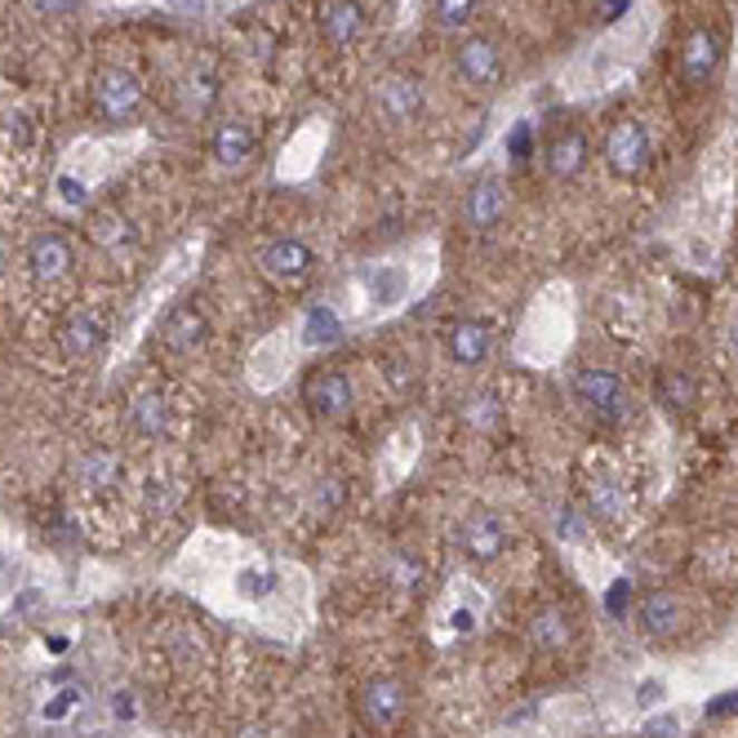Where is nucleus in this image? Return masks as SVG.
Wrapping results in <instances>:
<instances>
[{"label":"nucleus","mask_w":738,"mask_h":738,"mask_svg":"<svg viewBox=\"0 0 738 738\" xmlns=\"http://www.w3.org/2000/svg\"><path fill=\"white\" fill-rule=\"evenodd\" d=\"M570 391H574V400L596 418V423H605V427H628L632 418H637V400H632V391H628V382L619 378V373H610V369H579L574 373V382H570Z\"/></svg>","instance_id":"nucleus-1"},{"label":"nucleus","mask_w":738,"mask_h":738,"mask_svg":"<svg viewBox=\"0 0 738 738\" xmlns=\"http://www.w3.org/2000/svg\"><path fill=\"white\" fill-rule=\"evenodd\" d=\"M405 712H409V690L396 677H369L357 690V717L373 735H396L405 726Z\"/></svg>","instance_id":"nucleus-2"},{"label":"nucleus","mask_w":738,"mask_h":738,"mask_svg":"<svg viewBox=\"0 0 738 738\" xmlns=\"http://www.w3.org/2000/svg\"><path fill=\"white\" fill-rule=\"evenodd\" d=\"M454 547L467 561L489 565V561H498L512 547V530H507V521L498 512H467L458 521V530H454Z\"/></svg>","instance_id":"nucleus-3"},{"label":"nucleus","mask_w":738,"mask_h":738,"mask_svg":"<svg viewBox=\"0 0 738 738\" xmlns=\"http://www.w3.org/2000/svg\"><path fill=\"white\" fill-rule=\"evenodd\" d=\"M143 107V80L129 67H107L94 76V111L103 120H129Z\"/></svg>","instance_id":"nucleus-4"},{"label":"nucleus","mask_w":738,"mask_h":738,"mask_svg":"<svg viewBox=\"0 0 738 738\" xmlns=\"http://www.w3.org/2000/svg\"><path fill=\"white\" fill-rule=\"evenodd\" d=\"M303 405H308L317 418H348L352 405H357L352 378L334 366L312 369V373L303 378Z\"/></svg>","instance_id":"nucleus-5"},{"label":"nucleus","mask_w":738,"mask_h":738,"mask_svg":"<svg viewBox=\"0 0 738 738\" xmlns=\"http://www.w3.org/2000/svg\"><path fill=\"white\" fill-rule=\"evenodd\" d=\"M259 268H263L272 281H281V285H299V281H308V276L317 272V254H312V245L299 241V236H276V241L263 245Z\"/></svg>","instance_id":"nucleus-6"},{"label":"nucleus","mask_w":738,"mask_h":738,"mask_svg":"<svg viewBox=\"0 0 738 738\" xmlns=\"http://www.w3.org/2000/svg\"><path fill=\"white\" fill-rule=\"evenodd\" d=\"M454 71H458L463 85L489 89V85H498V76H503V49H498L489 36H467V40H458V49H454Z\"/></svg>","instance_id":"nucleus-7"},{"label":"nucleus","mask_w":738,"mask_h":738,"mask_svg":"<svg viewBox=\"0 0 738 738\" xmlns=\"http://www.w3.org/2000/svg\"><path fill=\"white\" fill-rule=\"evenodd\" d=\"M605 165L619 174V178H637L645 165H650V134L641 120H619L610 134H605Z\"/></svg>","instance_id":"nucleus-8"},{"label":"nucleus","mask_w":738,"mask_h":738,"mask_svg":"<svg viewBox=\"0 0 738 738\" xmlns=\"http://www.w3.org/2000/svg\"><path fill=\"white\" fill-rule=\"evenodd\" d=\"M373 107H378L382 125H409V120H418V111H423V85H418V76H405V71L382 76L378 89H373Z\"/></svg>","instance_id":"nucleus-9"},{"label":"nucleus","mask_w":738,"mask_h":738,"mask_svg":"<svg viewBox=\"0 0 738 738\" xmlns=\"http://www.w3.org/2000/svg\"><path fill=\"white\" fill-rule=\"evenodd\" d=\"M507 205H512L507 183H503L498 174H485V178H476V183L467 187V196H463V223H467L472 232H494V227L503 223Z\"/></svg>","instance_id":"nucleus-10"},{"label":"nucleus","mask_w":738,"mask_h":738,"mask_svg":"<svg viewBox=\"0 0 738 738\" xmlns=\"http://www.w3.org/2000/svg\"><path fill=\"white\" fill-rule=\"evenodd\" d=\"M107 339H111V326H107V317H103L98 308L71 312V317L62 321V330H58V343H62V352H67L71 361H94V357L107 348Z\"/></svg>","instance_id":"nucleus-11"},{"label":"nucleus","mask_w":738,"mask_h":738,"mask_svg":"<svg viewBox=\"0 0 738 738\" xmlns=\"http://www.w3.org/2000/svg\"><path fill=\"white\" fill-rule=\"evenodd\" d=\"M205 343H210V321H205L201 308L178 303V308L165 312V321H161V348H169V352H178V357H192V352H201Z\"/></svg>","instance_id":"nucleus-12"},{"label":"nucleus","mask_w":738,"mask_h":738,"mask_svg":"<svg viewBox=\"0 0 738 738\" xmlns=\"http://www.w3.org/2000/svg\"><path fill=\"white\" fill-rule=\"evenodd\" d=\"M71 263H76V254H71V241L62 232H40L27 241V268L36 281L54 285V281L71 276Z\"/></svg>","instance_id":"nucleus-13"},{"label":"nucleus","mask_w":738,"mask_h":738,"mask_svg":"<svg viewBox=\"0 0 738 738\" xmlns=\"http://www.w3.org/2000/svg\"><path fill=\"white\" fill-rule=\"evenodd\" d=\"M588 156H592L588 134H583V129H561V134L543 147V169H547V178L570 183V178H579V174L588 169Z\"/></svg>","instance_id":"nucleus-14"},{"label":"nucleus","mask_w":738,"mask_h":738,"mask_svg":"<svg viewBox=\"0 0 738 738\" xmlns=\"http://www.w3.org/2000/svg\"><path fill=\"white\" fill-rule=\"evenodd\" d=\"M637 619H641V632L650 641H672V637H681V628H686L690 614H686V601L677 592H650L641 601Z\"/></svg>","instance_id":"nucleus-15"},{"label":"nucleus","mask_w":738,"mask_h":738,"mask_svg":"<svg viewBox=\"0 0 738 738\" xmlns=\"http://www.w3.org/2000/svg\"><path fill=\"white\" fill-rule=\"evenodd\" d=\"M445 352L463 369H480L494 352V330L485 321H454L445 330Z\"/></svg>","instance_id":"nucleus-16"},{"label":"nucleus","mask_w":738,"mask_h":738,"mask_svg":"<svg viewBox=\"0 0 738 738\" xmlns=\"http://www.w3.org/2000/svg\"><path fill=\"white\" fill-rule=\"evenodd\" d=\"M721 67V36L712 27H695L681 45V76L686 85H708Z\"/></svg>","instance_id":"nucleus-17"},{"label":"nucleus","mask_w":738,"mask_h":738,"mask_svg":"<svg viewBox=\"0 0 738 738\" xmlns=\"http://www.w3.org/2000/svg\"><path fill=\"white\" fill-rule=\"evenodd\" d=\"M525 637H530V645L538 654H565L574 645V623H570V614L561 605H543V610H534Z\"/></svg>","instance_id":"nucleus-18"},{"label":"nucleus","mask_w":738,"mask_h":738,"mask_svg":"<svg viewBox=\"0 0 738 738\" xmlns=\"http://www.w3.org/2000/svg\"><path fill=\"white\" fill-rule=\"evenodd\" d=\"M361 31H366V9L357 0H326V9H321V36H326L330 49H352Z\"/></svg>","instance_id":"nucleus-19"},{"label":"nucleus","mask_w":738,"mask_h":738,"mask_svg":"<svg viewBox=\"0 0 738 738\" xmlns=\"http://www.w3.org/2000/svg\"><path fill=\"white\" fill-rule=\"evenodd\" d=\"M210 156L219 169H245L250 156H254V129L241 125V120H223L210 138Z\"/></svg>","instance_id":"nucleus-20"},{"label":"nucleus","mask_w":738,"mask_h":738,"mask_svg":"<svg viewBox=\"0 0 738 738\" xmlns=\"http://www.w3.org/2000/svg\"><path fill=\"white\" fill-rule=\"evenodd\" d=\"M583 498H588V516H596L605 525H619L628 516V494H623L619 476H610V472H596L588 480V494Z\"/></svg>","instance_id":"nucleus-21"},{"label":"nucleus","mask_w":738,"mask_h":738,"mask_svg":"<svg viewBox=\"0 0 738 738\" xmlns=\"http://www.w3.org/2000/svg\"><path fill=\"white\" fill-rule=\"evenodd\" d=\"M129 427H134L138 436H147V440L169 436V431H174V409H169V400L156 396V391L138 396V400L129 405Z\"/></svg>","instance_id":"nucleus-22"},{"label":"nucleus","mask_w":738,"mask_h":738,"mask_svg":"<svg viewBox=\"0 0 738 738\" xmlns=\"http://www.w3.org/2000/svg\"><path fill=\"white\" fill-rule=\"evenodd\" d=\"M120 480V458L111 454V449H85L80 458H76V485L85 489V494H103V489H111Z\"/></svg>","instance_id":"nucleus-23"},{"label":"nucleus","mask_w":738,"mask_h":738,"mask_svg":"<svg viewBox=\"0 0 738 738\" xmlns=\"http://www.w3.org/2000/svg\"><path fill=\"white\" fill-rule=\"evenodd\" d=\"M659 400H663L668 409L686 414V409L699 400V387H695V378H690L686 369H663V373H659Z\"/></svg>","instance_id":"nucleus-24"},{"label":"nucleus","mask_w":738,"mask_h":738,"mask_svg":"<svg viewBox=\"0 0 738 738\" xmlns=\"http://www.w3.org/2000/svg\"><path fill=\"white\" fill-rule=\"evenodd\" d=\"M476 18V0H431V27L436 31H463Z\"/></svg>","instance_id":"nucleus-25"},{"label":"nucleus","mask_w":738,"mask_h":738,"mask_svg":"<svg viewBox=\"0 0 738 738\" xmlns=\"http://www.w3.org/2000/svg\"><path fill=\"white\" fill-rule=\"evenodd\" d=\"M366 290L369 299H378V303H396L405 294V272L400 268H369Z\"/></svg>","instance_id":"nucleus-26"},{"label":"nucleus","mask_w":738,"mask_h":738,"mask_svg":"<svg viewBox=\"0 0 738 738\" xmlns=\"http://www.w3.org/2000/svg\"><path fill=\"white\" fill-rule=\"evenodd\" d=\"M387 583H391L396 592L414 596V592H418V583H423V565H418V556L396 552V556H391V565H387Z\"/></svg>","instance_id":"nucleus-27"},{"label":"nucleus","mask_w":738,"mask_h":738,"mask_svg":"<svg viewBox=\"0 0 738 738\" xmlns=\"http://www.w3.org/2000/svg\"><path fill=\"white\" fill-rule=\"evenodd\" d=\"M343 339V321L330 308H312L308 317V343H339Z\"/></svg>","instance_id":"nucleus-28"},{"label":"nucleus","mask_w":738,"mask_h":738,"mask_svg":"<svg viewBox=\"0 0 738 738\" xmlns=\"http://www.w3.org/2000/svg\"><path fill=\"white\" fill-rule=\"evenodd\" d=\"M556 530H561V538H565V543H583V538H588V516H583L579 507H570V503H565V507L556 512Z\"/></svg>","instance_id":"nucleus-29"},{"label":"nucleus","mask_w":738,"mask_h":738,"mask_svg":"<svg viewBox=\"0 0 738 738\" xmlns=\"http://www.w3.org/2000/svg\"><path fill=\"white\" fill-rule=\"evenodd\" d=\"M129 223L125 219H116V214H103L98 223H94V241H103V245H116V241H129V232H125Z\"/></svg>","instance_id":"nucleus-30"},{"label":"nucleus","mask_w":738,"mask_h":738,"mask_svg":"<svg viewBox=\"0 0 738 738\" xmlns=\"http://www.w3.org/2000/svg\"><path fill=\"white\" fill-rule=\"evenodd\" d=\"M628 601H632V583L619 579V583L605 592V614H610V619H623V614H628Z\"/></svg>","instance_id":"nucleus-31"},{"label":"nucleus","mask_w":738,"mask_h":738,"mask_svg":"<svg viewBox=\"0 0 738 738\" xmlns=\"http://www.w3.org/2000/svg\"><path fill=\"white\" fill-rule=\"evenodd\" d=\"M668 699V686L654 677V681H641V690H637V708H654V703H663Z\"/></svg>","instance_id":"nucleus-32"},{"label":"nucleus","mask_w":738,"mask_h":738,"mask_svg":"<svg viewBox=\"0 0 738 738\" xmlns=\"http://www.w3.org/2000/svg\"><path fill=\"white\" fill-rule=\"evenodd\" d=\"M530 134H534L530 125H516V134L507 138V152H512L516 165H525V156H530Z\"/></svg>","instance_id":"nucleus-33"},{"label":"nucleus","mask_w":738,"mask_h":738,"mask_svg":"<svg viewBox=\"0 0 738 738\" xmlns=\"http://www.w3.org/2000/svg\"><path fill=\"white\" fill-rule=\"evenodd\" d=\"M677 735H681V721L677 717H654L645 726V738H677Z\"/></svg>","instance_id":"nucleus-34"},{"label":"nucleus","mask_w":738,"mask_h":738,"mask_svg":"<svg viewBox=\"0 0 738 738\" xmlns=\"http://www.w3.org/2000/svg\"><path fill=\"white\" fill-rule=\"evenodd\" d=\"M632 9V0H601V18L605 22H614V18H623Z\"/></svg>","instance_id":"nucleus-35"},{"label":"nucleus","mask_w":738,"mask_h":738,"mask_svg":"<svg viewBox=\"0 0 738 738\" xmlns=\"http://www.w3.org/2000/svg\"><path fill=\"white\" fill-rule=\"evenodd\" d=\"M31 4H36L40 13H49V18H58V13H71V4H76V0H31Z\"/></svg>","instance_id":"nucleus-36"},{"label":"nucleus","mask_w":738,"mask_h":738,"mask_svg":"<svg viewBox=\"0 0 738 738\" xmlns=\"http://www.w3.org/2000/svg\"><path fill=\"white\" fill-rule=\"evenodd\" d=\"M708 717H738V695L735 699H717V703L708 708Z\"/></svg>","instance_id":"nucleus-37"},{"label":"nucleus","mask_w":738,"mask_h":738,"mask_svg":"<svg viewBox=\"0 0 738 738\" xmlns=\"http://www.w3.org/2000/svg\"><path fill=\"white\" fill-rule=\"evenodd\" d=\"M730 343H735V352H738V312H735V321H730Z\"/></svg>","instance_id":"nucleus-38"}]
</instances>
